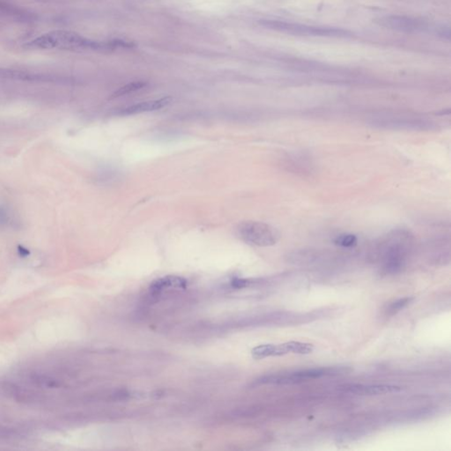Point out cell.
Here are the masks:
<instances>
[{"instance_id":"obj_4","label":"cell","mask_w":451,"mask_h":451,"mask_svg":"<svg viewBox=\"0 0 451 451\" xmlns=\"http://www.w3.org/2000/svg\"><path fill=\"white\" fill-rule=\"evenodd\" d=\"M237 231L245 243L256 246H272L280 238V232L276 228L259 221H244L239 225Z\"/></svg>"},{"instance_id":"obj_13","label":"cell","mask_w":451,"mask_h":451,"mask_svg":"<svg viewBox=\"0 0 451 451\" xmlns=\"http://www.w3.org/2000/svg\"><path fill=\"white\" fill-rule=\"evenodd\" d=\"M146 85V83L142 82V81L129 83V84H127L125 86L120 87L119 89L113 93L112 97H120V96H123V95H125V94H128V93H132V92H135V91H138V90L142 89L143 87H145Z\"/></svg>"},{"instance_id":"obj_12","label":"cell","mask_w":451,"mask_h":451,"mask_svg":"<svg viewBox=\"0 0 451 451\" xmlns=\"http://www.w3.org/2000/svg\"><path fill=\"white\" fill-rule=\"evenodd\" d=\"M287 166L296 173H309L311 171V164L302 157L287 158Z\"/></svg>"},{"instance_id":"obj_16","label":"cell","mask_w":451,"mask_h":451,"mask_svg":"<svg viewBox=\"0 0 451 451\" xmlns=\"http://www.w3.org/2000/svg\"><path fill=\"white\" fill-rule=\"evenodd\" d=\"M17 252L19 254V257H27L28 256H30V250L26 247L20 245V244L17 247Z\"/></svg>"},{"instance_id":"obj_3","label":"cell","mask_w":451,"mask_h":451,"mask_svg":"<svg viewBox=\"0 0 451 451\" xmlns=\"http://www.w3.org/2000/svg\"><path fill=\"white\" fill-rule=\"evenodd\" d=\"M260 24L269 29L276 30L295 35L319 36V37H348L352 34L348 30L342 28L307 26L297 23L286 22L280 20H263Z\"/></svg>"},{"instance_id":"obj_8","label":"cell","mask_w":451,"mask_h":451,"mask_svg":"<svg viewBox=\"0 0 451 451\" xmlns=\"http://www.w3.org/2000/svg\"><path fill=\"white\" fill-rule=\"evenodd\" d=\"M348 393L358 396H379L390 393H396L402 390L401 387L388 384H375V385H363V384H350L341 387Z\"/></svg>"},{"instance_id":"obj_15","label":"cell","mask_w":451,"mask_h":451,"mask_svg":"<svg viewBox=\"0 0 451 451\" xmlns=\"http://www.w3.org/2000/svg\"><path fill=\"white\" fill-rule=\"evenodd\" d=\"M335 243L344 248H352L357 244V238L352 235H340L336 239Z\"/></svg>"},{"instance_id":"obj_10","label":"cell","mask_w":451,"mask_h":451,"mask_svg":"<svg viewBox=\"0 0 451 451\" xmlns=\"http://www.w3.org/2000/svg\"><path fill=\"white\" fill-rule=\"evenodd\" d=\"M171 100V97H164L158 99V100H153V101H143V102L131 105L130 107L124 108L120 112V114L123 116H129V115L140 114L144 112L154 111V110L164 108L165 106L170 103Z\"/></svg>"},{"instance_id":"obj_9","label":"cell","mask_w":451,"mask_h":451,"mask_svg":"<svg viewBox=\"0 0 451 451\" xmlns=\"http://www.w3.org/2000/svg\"><path fill=\"white\" fill-rule=\"evenodd\" d=\"M375 123L380 124V126H385L387 128H417V126H423L427 124L423 120L420 119L418 117L414 116H402V115H385V116H376Z\"/></svg>"},{"instance_id":"obj_6","label":"cell","mask_w":451,"mask_h":451,"mask_svg":"<svg viewBox=\"0 0 451 451\" xmlns=\"http://www.w3.org/2000/svg\"><path fill=\"white\" fill-rule=\"evenodd\" d=\"M340 370L342 369L325 368V369H304L290 373L272 374L260 377L259 384H276V385L301 384L303 382L317 379L321 377L338 375L340 373Z\"/></svg>"},{"instance_id":"obj_11","label":"cell","mask_w":451,"mask_h":451,"mask_svg":"<svg viewBox=\"0 0 451 451\" xmlns=\"http://www.w3.org/2000/svg\"><path fill=\"white\" fill-rule=\"evenodd\" d=\"M186 287L187 280L185 279L170 275L154 280L150 286V292L153 295H158L166 289H185Z\"/></svg>"},{"instance_id":"obj_14","label":"cell","mask_w":451,"mask_h":451,"mask_svg":"<svg viewBox=\"0 0 451 451\" xmlns=\"http://www.w3.org/2000/svg\"><path fill=\"white\" fill-rule=\"evenodd\" d=\"M413 301H414L413 297H405V298L399 299L389 306L387 312L389 315H394V314L398 313L400 310L405 309L407 305H409Z\"/></svg>"},{"instance_id":"obj_5","label":"cell","mask_w":451,"mask_h":451,"mask_svg":"<svg viewBox=\"0 0 451 451\" xmlns=\"http://www.w3.org/2000/svg\"><path fill=\"white\" fill-rule=\"evenodd\" d=\"M380 26L389 28V29L397 30L406 33H431L440 36L444 26L436 25L433 26L424 20L414 19L408 16L401 15H388L384 16L377 20Z\"/></svg>"},{"instance_id":"obj_1","label":"cell","mask_w":451,"mask_h":451,"mask_svg":"<svg viewBox=\"0 0 451 451\" xmlns=\"http://www.w3.org/2000/svg\"><path fill=\"white\" fill-rule=\"evenodd\" d=\"M29 47L43 49H93L98 51H109L116 49L113 40L99 41L90 40L82 35L70 31H53L29 42Z\"/></svg>"},{"instance_id":"obj_7","label":"cell","mask_w":451,"mask_h":451,"mask_svg":"<svg viewBox=\"0 0 451 451\" xmlns=\"http://www.w3.org/2000/svg\"><path fill=\"white\" fill-rule=\"evenodd\" d=\"M314 351L312 344L302 343L298 341H289L286 343L265 344L254 347L251 355L255 360H262L267 357L283 356L286 354H310Z\"/></svg>"},{"instance_id":"obj_2","label":"cell","mask_w":451,"mask_h":451,"mask_svg":"<svg viewBox=\"0 0 451 451\" xmlns=\"http://www.w3.org/2000/svg\"><path fill=\"white\" fill-rule=\"evenodd\" d=\"M414 236L405 229H396L384 236L379 244L384 270L387 273H396L401 270Z\"/></svg>"}]
</instances>
